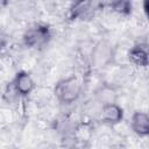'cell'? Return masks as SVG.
I'll list each match as a JSON object with an SVG mask.
<instances>
[{
	"mask_svg": "<svg viewBox=\"0 0 149 149\" xmlns=\"http://www.w3.org/2000/svg\"><path fill=\"white\" fill-rule=\"evenodd\" d=\"M134 129L140 134H149V116L143 113H137L133 118Z\"/></svg>",
	"mask_w": 149,
	"mask_h": 149,
	"instance_id": "6da1fadb",
	"label": "cell"
},
{
	"mask_svg": "<svg viewBox=\"0 0 149 149\" xmlns=\"http://www.w3.org/2000/svg\"><path fill=\"white\" fill-rule=\"evenodd\" d=\"M19 83H20V88L22 91H28L29 90V86H31V81H30L29 77H27V76L21 77L20 80H19Z\"/></svg>",
	"mask_w": 149,
	"mask_h": 149,
	"instance_id": "7a4b0ae2",
	"label": "cell"
}]
</instances>
